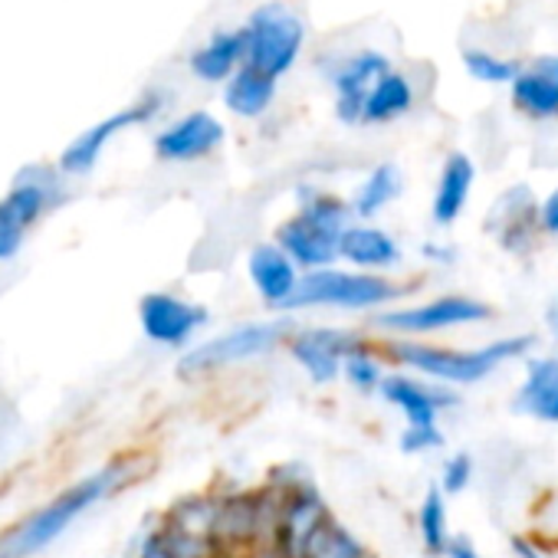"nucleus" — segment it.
I'll list each match as a JSON object with an SVG mask.
<instances>
[{"label": "nucleus", "instance_id": "nucleus-1", "mask_svg": "<svg viewBox=\"0 0 558 558\" xmlns=\"http://www.w3.org/2000/svg\"><path fill=\"white\" fill-rule=\"evenodd\" d=\"M529 349H532V336H506V339L486 342L480 349L430 345L424 339H388L381 345V352L391 365L417 372V378H427L444 388L480 385L502 365L525 359Z\"/></svg>", "mask_w": 558, "mask_h": 558}, {"label": "nucleus", "instance_id": "nucleus-2", "mask_svg": "<svg viewBox=\"0 0 558 558\" xmlns=\"http://www.w3.org/2000/svg\"><path fill=\"white\" fill-rule=\"evenodd\" d=\"M352 204L326 191H303V204L293 217L276 227L272 243L303 272L329 269L339 263V240L352 223Z\"/></svg>", "mask_w": 558, "mask_h": 558}, {"label": "nucleus", "instance_id": "nucleus-3", "mask_svg": "<svg viewBox=\"0 0 558 558\" xmlns=\"http://www.w3.org/2000/svg\"><path fill=\"white\" fill-rule=\"evenodd\" d=\"M119 480H125V466H119V463L80 480L66 493H60L50 506L37 509L34 515H27L21 525H14L4 538H0V558H31V555H37L53 538H60L70 529V522H76L89 506L106 499L119 486Z\"/></svg>", "mask_w": 558, "mask_h": 558}, {"label": "nucleus", "instance_id": "nucleus-4", "mask_svg": "<svg viewBox=\"0 0 558 558\" xmlns=\"http://www.w3.org/2000/svg\"><path fill=\"white\" fill-rule=\"evenodd\" d=\"M404 296V287L388 272H362V269H316L303 272V283L290 300L287 313L303 310H342V313H381L395 300Z\"/></svg>", "mask_w": 558, "mask_h": 558}, {"label": "nucleus", "instance_id": "nucleus-5", "mask_svg": "<svg viewBox=\"0 0 558 558\" xmlns=\"http://www.w3.org/2000/svg\"><path fill=\"white\" fill-rule=\"evenodd\" d=\"M293 319H263V323H246L240 329H230L217 339H207L194 345L191 352L181 355L178 372L184 378H204L223 368H236L256 359L272 355L279 345L287 349V339L293 336Z\"/></svg>", "mask_w": 558, "mask_h": 558}, {"label": "nucleus", "instance_id": "nucleus-6", "mask_svg": "<svg viewBox=\"0 0 558 558\" xmlns=\"http://www.w3.org/2000/svg\"><path fill=\"white\" fill-rule=\"evenodd\" d=\"M493 319V306L466 296V293H444L437 300L417 303V306H398L375 316V329L391 339H427L466 326H480Z\"/></svg>", "mask_w": 558, "mask_h": 558}, {"label": "nucleus", "instance_id": "nucleus-7", "mask_svg": "<svg viewBox=\"0 0 558 558\" xmlns=\"http://www.w3.org/2000/svg\"><path fill=\"white\" fill-rule=\"evenodd\" d=\"M276 493H279V506H276V529H272V551L279 558H300L306 542L316 535V529L323 522L332 519L326 496L316 489V483L310 476H287L279 480L276 473L266 480Z\"/></svg>", "mask_w": 558, "mask_h": 558}, {"label": "nucleus", "instance_id": "nucleus-8", "mask_svg": "<svg viewBox=\"0 0 558 558\" xmlns=\"http://www.w3.org/2000/svg\"><path fill=\"white\" fill-rule=\"evenodd\" d=\"M246 37V66L266 73V76H283L303 47V24L300 17L283 4H266L253 14Z\"/></svg>", "mask_w": 558, "mask_h": 558}, {"label": "nucleus", "instance_id": "nucleus-9", "mask_svg": "<svg viewBox=\"0 0 558 558\" xmlns=\"http://www.w3.org/2000/svg\"><path fill=\"white\" fill-rule=\"evenodd\" d=\"M362 342L365 339L349 329L306 326V329H293V336L287 339V352L306 372V378L313 385H332L342 378V365H345L349 352L359 349Z\"/></svg>", "mask_w": 558, "mask_h": 558}, {"label": "nucleus", "instance_id": "nucleus-10", "mask_svg": "<svg viewBox=\"0 0 558 558\" xmlns=\"http://www.w3.org/2000/svg\"><path fill=\"white\" fill-rule=\"evenodd\" d=\"M378 398L401 411L404 427H440V414L460 404L453 388H444V385H434L427 378H414L404 372H391Z\"/></svg>", "mask_w": 558, "mask_h": 558}, {"label": "nucleus", "instance_id": "nucleus-11", "mask_svg": "<svg viewBox=\"0 0 558 558\" xmlns=\"http://www.w3.org/2000/svg\"><path fill=\"white\" fill-rule=\"evenodd\" d=\"M138 319H142V332L155 345L181 349L194 339L197 329L207 326V310L171 293H148L138 306Z\"/></svg>", "mask_w": 558, "mask_h": 558}, {"label": "nucleus", "instance_id": "nucleus-12", "mask_svg": "<svg viewBox=\"0 0 558 558\" xmlns=\"http://www.w3.org/2000/svg\"><path fill=\"white\" fill-rule=\"evenodd\" d=\"M246 276L259 296V303L266 310H283L290 306V300L296 296L300 283H303V269L279 250L272 240L256 243L246 256Z\"/></svg>", "mask_w": 558, "mask_h": 558}, {"label": "nucleus", "instance_id": "nucleus-13", "mask_svg": "<svg viewBox=\"0 0 558 558\" xmlns=\"http://www.w3.org/2000/svg\"><path fill=\"white\" fill-rule=\"evenodd\" d=\"M486 230L502 250L522 253L532 243V233L538 230V204L532 191L525 184H512L509 191H502L486 214Z\"/></svg>", "mask_w": 558, "mask_h": 558}, {"label": "nucleus", "instance_id": "nucleus-14", "mask_svg": "<svg viewBox=\"0 0 558 558\" xmlns=\"http://www.w3.org/2000/svg\"><path fill=\"white\" fill-rule=\"evenodd\" d=\"M53 181H27L21 178V184L0 201V259H8L21 250V236L24 230L47 210L50 197H53Z\"/></svg>", "mask_w": 558, "mask_h": 558}, {"label": "nucleus", "instance_id": "nucleus-15", "mask_svg": "<svg viewBox=\"0 0 558 558\" xmlns=\"http://www.w3.org/2000/svg\"><path fill=\"white\" fill-rule=\"evenodd\" d=\"M401 243L388 230L365 220H352L339 240V259L362 272H388L401 263Z\"/></svg>", "mask_w": 558, "mask_h": 558}, {"label": "nucleus", "instance_id": "nucleus-16", "mask_svg": "<svg viewBox=\"0 0 558 558\" xmlns=\"http://www.w3.org/2000/svg\"><path fill=\"white\" fill-rule=\"evenodd\" d=\"M158 106H161V99H158V96H148L145 102L132 106V109H125V112H116V116H109L106 122L93 125L86 135H80V138L63 151V161H60L63 171H70V174H86V171L99 161L106 142H109L116 132H122V129H129V125H138V122L151 119V116L158 112Z\"/></svg>", "mask_w": 558, "mask_h": 558}, {"label": "nucleus", "instance_id": "nucleus-17", "mask_svg": "<svg viewBox=\"0 0 558 558\" xmlns=\"http://www.w3.org/2000/svg\"><path fill=\"white\" fill-rule=\"evenodd\" d=\"M512 408L538 424H558V359L535 355L525 362L522 385L515 388Z\"/></svg>", "mask_w": 558, "mask_h": 558}, {"label": "nucleus", "instance_id": "nucleus-18", "mask_svg": "<svg viewBox=\"0 0 558 558\" xmlns=\"http://www.w3.org/2000/svg\"><path fill=\"white\" fill-rule=\"evenodd\" d=\"M220 142H223V125L207 112H191L158 135L155 151L165 161H194L210 155Z\"/></svg>", "mask_w": 558, "mask_h": 558}, {"label": "nucleus", "instance_id": "nucleus-19", "mask_svg": "<svg viewBox=\"0 0 558 558\" xmlns=\"http://www.w3.org/2000/svg\"><path fill=\"white\" fill-rule=\"evenodd\" d=\"M388 73V60L375 50H362L359 57H352L339 73H336V112L342 122H362L365 112V99L372 93V86Z\"/></svg>", "mask_w": 558, "mask_h": 558}, {"label": "nucleus", "instance_id": "nucleus-20", "mask_svg": "<svg viewBox=\"0 0 558 558\" xmlns=\"http://www.w3.org/2000/svg\"><path fill=\"white\" fill-rule=\"evenodd\" d=\"M473 181H476V165L463 151L447 155L440 178H437V187H434V204H430L437 227H453L460 220V214L470 201Z\"/></svg>", "mask_w": 558, "mask_h": 558}, {"label": "nucleus", "instance_id": "nucleus-21", "mask_svg": "<svg viewBox=\"0 0 558 558\" xmlns=\"http://www.w3.org/2000/svg\"><path fill=\"white\" fill-rule=\"evenodd\" d=\"M512 99L532 119H558V57H542L529 70H519Z\"/></svg>", "mask_w": 558, "mask_h": 558}, {"label": "nucleus", "instance_id": "nucleus-22", "mask_svg": "<svg viewBox=\"0 0 558 558\" xmlns=\"http://www.w3.org/2000/svg\"><path fill=\"white\" fill-rule=\"evenodd\" d=\"M401 191H404L401 168L391 165V161H385V165H378V168L362 181V187L355 191V197H352V214H355L359 220L372 223L385 207H391V204L401 197Z\"/></svg>", "mask_w": 558, "mask_h": 558}, {"label": "nucleus", "instance_id": "nucleus-23", "mask_svg": "<svg viewBox=\"0 0 558 558\" xmlns=\"http://www.w3.org/2000/svg\"><path fill=\"white\" fill-rule=\"evenodd\" d=\"M272 93H276V80H272V76H266V73H259V70H253V66H243V70L230 80L223 102H227V109H230L233 116L256 119V116H263V112L269 109Z\"/></svg>", "mask_w": 558, "mask_h": 558}, {"label": "nucleus", "instance_id": "nucleus-24", "mask_svg": "<svg viewBox=\"0 0 558 558\" xmlns=\"http://www.w3.org/2000/svg\"><path fill=\"white\" fill-rule=\"evenodd\" d=\"M417 538H421V548L430 555V558H444L453 532H450V509H447V496L430 486L417 506Z\"/></svg>", "mask_w": 558, "mask_h": 558}, {"label": "nucleus", "instance_id": "nucleus-25", "mask_svg": "<svg viewBox=\"0 0 558 558\" xmlns=\"http://www.w3.org/2000/svg\"><path fill=\"white\" fill-rule=\"evenodd\" d=\"M240 57L246 60V37L243 34H220L204 50H197L191 57V70L207 83H220L233 73Z\"/></svg>", "mask_w": 558, "mask_h": 558}, {"label": "nucleus", "instance_id": "nucleus-26", "mask_svg": "<svg viewBox=\"0 0 558 558\" xmlns=\"http://www.w3.org/2000/svg\"><path fill=\"white\" fill-rule=\"evenodd\" d=\"M414 102V93H411V83L401 76V73H385L368 99H365V112H362V122H391L398 116H404Z\"/></svg>", "mask_w": 558, "mask_h": 558}, {"label": "nucleus", "instance_id": "nucleus-27", "mask_svg": "<svg viewBox=\"0 0 558 558\" xmlns=\"http://www.w3.org/2000/svg\"><path fill=\"white\" fill-rule=\"evenodd\" d=\"M388 359L381 352V345H372V342H362L359 349L349 352L345 365H342V375L345 381L359 391V395H378L385 378L391 375L388 372Z\"/></svg>", "mask_w": 558, "mask_h": 558}, {"label": "nucleus", "instance_id": "nucleus-28", "mask_svg": "<svg viewBox=\"0 0 558 558\" xmlns=\"http://www.w3.org/2000/svg\"><path fill=\"white\" fill-rule=\"evenodd\" d=\"M300 558H375V555L362 545V538L352 529H345L332 515L329 522H323L316 529V535L306 542Z\"/></svg>", "mask_w": 558, "mask_h": 558}, {"label": "nucleus", "instance_id": "nucleus-29", "mask_svg": "<svg viewBox=\"0 0 558 558\" xmlns=\"http://www.w3.org/2000/svg\"><path fill=\"white\" fill-rule=\"evenodd\" d=\"M473 476H476V463H473V457H470L466 450H457V453H450V457L444 460V466H440V480H437V489H440L447 499H450V496H460L463 489H470Z\"/></svg>", "mask_w": 558, "mask_h": 558}, {"label": "nucleus", "instance_id": "nucleus-30", "mask_svg": "<svg viewBox=\"0 0 558 558\" xmlns=\"http://www.w3.org/2000/svg\"><path fill=\"white\" fill-rule=\"evenodd\" d=\"M463 63H466L470 76H476L483 83H515V76H519L515 63H506V60L489 57L483 50H466Z\"/></svg>", "mask_w": 558, "mask_h": 558}, {"label": "nucleus", "instance_id": "nucleus-31", "mask_svg": "<svg viewBox=\"0 0 558 558\" xmlns=\"http://www.w3.org/2000/svg\"><path fill=\"white\" fill-rule=\"evenodd\" d=\"M447 444L440 427H404L398 434V450L404 457H421V453H434Z\"/></svg>", "mask_w": 558, "mask_h": 558}, {"label": "nucleus", "instance_id": "nucleus-32", "mask_svg": "<svg viewBox=\"0 0 558 558\" xmlns=\"http://www.w3.org/2000/svg\"><path fill=\"white\" fill-rule=\"evenodd\" d=\"M142 558H178L171 538L165 535V529H155L148 532V538L142 542Z\"/></svg>", "mask_w": 558, "mask_h": 558}, {"label": "nucleus", "instance_id": "nucleus-33", "mask_svg": "<svg viewBox=\"0 0 558 558\" xmlns=\"http://www.w3.org/2000/svg\"><path fill=\"white\" fill-rule=\"evenodd\" d=\"M538 230L558 236V187L538 204Z\"/></svg>", "mask_w": 558, "mask_h": 558}, {"label": "nucleus", "instance_id": "nucleus-34", "mask_svg": "<svg viewBox=\"0 0 558 558\" xmlns=\"http://www.w3.org/2000/svg\"><path fill=\"white\" fill-rule=\"evenodd\" d=\"M444 558H483V555H480V548L466 535H453L447 551H444Z\"/></svg>", "mask_w": 558, "mask_h": 558}, {"label": "nucleus", "instance_id": "nucleus-35", "mask_svg": "<svg viewBox=\"0 0 558 558\" xmlns=\"http://www.w3.org/2000/svg\"><path fill=\"white\" fill-rule=\"evenodd\" d=\"M512 555L515 558H545V551L529 535H512Z\"/></svg>", "mask_w": 558, "mask_h": 558}, {"label": "nucleus", "instance_id": "nucleus-36", "mask_svg": "<svg viewBox=\"0 0 558 558\" xmlns=\"http://www.w3.org/2000/svg\"><path fill=\"white\" fill-rule=\"evenodd\" d=\"M421 253H424L430 263H437V266H450V263L457 259V250H453V246H437V243H427Z\"/></svg>", "mask_w": 558, "mask_h": 558}, {"label": "nucleus", "instance_id": "nucleus-37", "mask_svg": "<svg viewBox=\"0 0 558 558\" xmlns=\"http://www.w3.org/2000/svg\"><path fill=\"white\" fill-rule=\"evenodd\" d=\"M243 558H279L272 548H259V551H253V555H243Z\"/></svg>", "mask_w": 558, "mask_h": 558}]
</instances>
